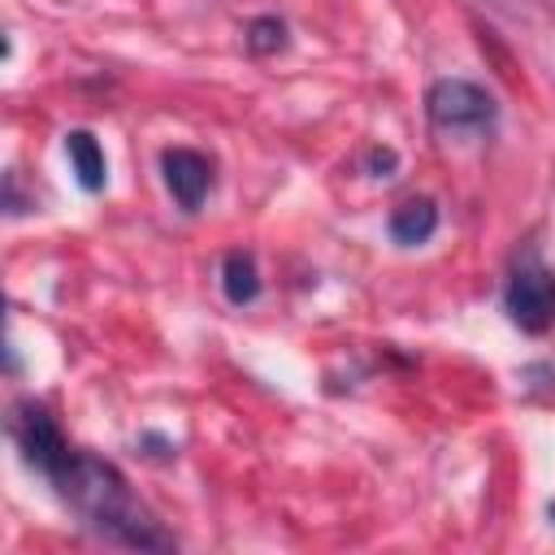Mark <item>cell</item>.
Here are the masks:
<instances>
[{
  "mask_svg": "<svg viewBox=\"0 0 555 555\" xmlns=\"http://www.w3.org/2000/svg\"><path fill=\"white\" fill-rule=\"evenodd\" d=\"M425 113L442 134H490L499 104L486 87L468 78H438L425 91Z\"/></svg>",
  "mask_w": 555,
  "mask_h": 555,
  "instance_id": "obj_3",
  "label": "cell"
},
{
  "mask_svg": "<svg viewBox=\"0 0 555 555\" xmlns=\"http://www.w3.org/2000/svg\"><path fill=\"white\" fill-rule=\"evenodd\" d=\"M503 312L525 334H546L555 325V269L542 264V256L525 251L507 282H503Z\"/></svg>",
  "mask_w": 555,
  "mask_h": 555,
  "instance_id": "obj_2",
  "label": "cell"
},
{
  "mask_svg": "<svg viewBox=\"0 0 555 555\" xmlns=\"http://www.w3.org/2000/svg\"><path fill=\"white\" fill-rule=\"evenodd\" d=\"M160 173L182 212H195L204 204V195L212 191V160L195 147H169L160 156Z\"/></svg>",
  "mask_w": 555,
  "mask_h": 555,
  "instance_id": "obj_4",
  "label": "cell"
},
{
  "mask_svg": "<svg viewBox=\"0 0 555 555\" xmlns=\"http://www.w3.org/2000/svg\"><path fill=\"white\" fill-rule=\"evenodd\" d=\"M221 291L234 308L251 304L260 295V269H256V256L251 251H230L225 264H221Z\"/></svg>",
  "mask_w": 555,
  "mask_h": 555,
  "instance_id": "obj_7",
  "label": "cell"
},
{
  "mask_svg": "<svg viewBox=\"0 0 555 555\" xmlns=\"http://www.w3.org/2000/svg\"><path fill=\"white\" fill-rule=\"evenodd\" d=\"M395 165H399V156H395L390 147H373V152H369V169H373V178H390Z\"/></svg>",
  "mask_w": 555,
  "mask_h": 555,
  "instance_id": "obj_9",
  "label": "cell"
},
{
  "mask_svg": "<svg viewBox=\"0 0 555 555\" xmlns=\"http://www.w3.org/2000/svg\"><path fill=\"white\" fill-rule=\"evenodd\" d=\"M546 516H551V520H555V503H551V512H546Z\"/></svg>",
  "mask_w": 555,
  "mask_h": 555,
  "instance_id": "obj_11",
  "label": "cell"
},
{
  "mask_svg": "<svg viewBox=\"0 0 555 555\" xmlns=\"http://www.w3.org/2000/svg\"><path fill=\"white\" fill-rule=\"evenodd\" d=\"M486 4H494L499 13H512V17H525L533 9V0H486Z\"/></svg>",
  "mask_w": 555,
  "mask_h": 555,
  "instance_id": "obj_10",
  "label": "cell"
},
{
  "mask_svg": "<svg viewBox=\"0 0 555 555\" xmlns=\"http://www.w3.org/2000/svg\"><path fill=\"white\" fill-rule=\"evenodd\" d=\"M65 156H69V169L78 178L82 191H100L104 178H108V160H104V147L95 143L91 130H69L65 134Z\"/></svg>",
  "mask_w": 555,
  "mask_h": 555,
  "instance_id": "obj_6",
  "label": "cell"
},
{
  "mask_svg": "<svg viewBox=\"0 0 555 555\" xmlns=\"http://www.w3.org/2000/svg\"><path fill=\"white\" fill-rule=\"evenodd\" d=\"M9 438L17 442L22 460L52 481L61 503L74 507V516L100 533L113 546H134V551H173V533L160 529V520L147 512V503L130 490L117 464L69 447L56 421L39 403H17L9 416Z\"/></svg>",
  "mask_w": 555,
  "mask_h": 555,
  "instance_id": "obj_1",
  "label": "cell"
},
{
  "mask_svg": "<svg viewBox=\"0 0 555 555\" xmlns=\"http://www.w3.org/2000/svg\"><path fill=\"white\" fill-rule=\"evenodd\" d=\"M386 230H390V238H395L399 247L429 243L434 230H438V204H434L429 195H412V199H403V204L390 212Z\"/></svg>",
  "mask_w": 555,
  "mask_h": 555,
  "instance_id": "obj_5",
  "label": "cell"
},
{
  "mask_svg": "<svg viewBox=\"0 0 555 555\" xmlns=\"http://www.w3.org/2000/svg\"><path fill=\"white\" fill-rule=\"evenodd\" d=\"M243 39H247V52H256V56L282 52L286 48V22L282 17H256Z\"/></svg>",
  "mask_w": 555,
  "mask_h": 555,
  "instance_id": "obj_8",
  "label": "cell"
}]
</instances>
